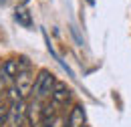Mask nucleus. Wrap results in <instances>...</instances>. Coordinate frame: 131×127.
<instances>
[{
  "label": "nucleus",
  "instance_id": "nucleus-9",
  "mask_svg": "<svg viewBox=\"0 0 131 127\" xmlns=\"http://www.w3.org/2000/svg\"><path fill=\"white\" fill-rule=\"evenodd\" d=\"M6 85H8V81H6V77L0 73V99H2V93L6 91Z\"/></svg>",
  "mask_w": 131,
  "mask_h": 127
},
{
  "label": "nucleus",
  "instance_id": "nucleus-1",
  "mask_svg": "<svg viewBox=\"0 0 131 127\" xmlns=\"http://www.w3.org/2000/svg\"><path fill=\"white\" fill-rule=\"evenodd\" d=\"M54 75L47 71V69H42V71H38V75H36V79H34V85H32V99H38V101H49L50 95H52V89H54Z\"/></svg>",
  "mask_w": 131,
  "mask_h": 127
},
{
  "label": "nucleus",
  "instance_id": "nucleus-6",
  "mask_svg": "<svg viewBox=\"0 0 131 127\" xmlns=\"http://www.w3.org/2000/svg\"><path fill=\"white\" fill-rule=\"evenodd\" d=\"M65 123H67V119L63 117V115H50V117H45L40 123L36 127H65Z\"/></svg>",
  "mask_w": 131,
  "mask_h": 127
},
{
  "label": "nucleus",
  "instance_id": "nucleus-2",
  "mask_svg": "<svg viewBox=\"0 0 131 127\" xmlns=\"http://www.w3.org/2000/svg\"><path fill=\"white\" fill-rule=\"evenodd\" d=\"M26 119V105L24 99L10 101L8 105V127H20Z\"/></svg>",
  "mask_w": 131,
  "mask_h": 127
},
{
  "label": "nucleus",
  "instance_id": "nucleus-5",
  "mask_svg": "<svg viewBox=\"0 0 131 127\" xmlns=\"http://www.w3.org/2000/svg\"><path fill=\"white\" fill-rule=\"evenodd\" d=\"M83 125H85V109L81 105H75L69 113V117H67L65 127H83Z\"/></svg>",
  "mask_w": 131,
  "mask_h": 127
},
{
  "label": "nucleus",
  "instance_id": "nucleus-7",
  "mask_svg": "<svg viewBox=\"0 0 131 127\" xmlns=\"http://www.w3.org/2000/svg\"><path fill=\"white\" fill-rule=\"evenodd\" d=\"M14 20H16L18 24L26 26V28L32 26V18H30V12H28L26 8H16V12H14Z\"/></svg>",
  "mask_w": 131,
  "mask_h": 127
},
{
  "label": "nucleus",
  "instance_id": "nucleus-4",
  "mask_svg": "<svg viewBox=\"0 0 131 127\" xmlns=\"http://www.w3.org/2000/svg\"><path fill=\"white\" fill-rule=\"evenodd\" d=\"M69 99H71V89L67 87L65 83L57 81V83H54V89H52V95H50V101L57 103L59 107H63V105L69 103Z\"/></svg>",
  "mask_w": 131,
  "mask_h": 127
},
{
  "label": "nucleus",
  "instance_id": "nucleus-3",
  "mask_svg": "<svg viewBox=\"0 0 131 127\" xmlns=\"http://www.w3.org/2000/svg\"><path fill=\"white\" fill-rule=\"evenodd\" d=\"M32 85H34V77H32V69H24L18 73V77L12 81V87L18 91V95L24 97L32 93Z\"/></svg>",
  "mask_w": 131,
  "mask_h": 127
},
{
  "label": "nucleus",
  "instance_id": "nucleus-8",
  "mask_svg": "<svg viewBox=\"0 0 131 127\" xmlns=\"http://www.w3.org/2000/svg\"><path fill=\"white\" fill-rule=\"evenodd\" d=\"M8 125V105L0 103V127Z\"/></svg>",
  "mask_w": 131,
  "mask_h": 127
},
{
  "label": "nucleus",
  "instance_id": "nucleus-10",
  "mask_svg": "<svg viewBox=\"0 0 131 127\" xmlns=\"http://www.w3.org/2000/svg\"><path fill=\"white\" fill-rule=\"evenodd\" d=\"M89 4H93V0H89Z\"/></svg>",
  "mask_w": 131,
  "mask_h": 127
}]
</instances>
